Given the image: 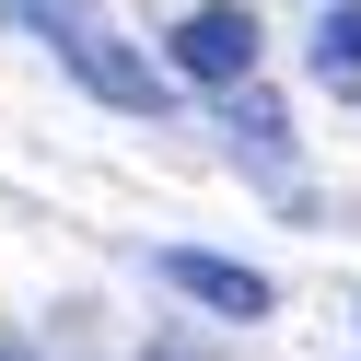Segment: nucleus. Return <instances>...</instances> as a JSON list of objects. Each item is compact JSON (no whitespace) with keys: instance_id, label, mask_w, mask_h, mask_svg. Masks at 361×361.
<instances>
[{"instance_id":"0eeeda50","label":"nucleus","mask_w":361,"mask_h":361,"mask_svg":"<svg viewBox=\"0 0 361 361\" xmlns=\"http://www.w3.org/2000/svg\"><path fill=\"white\" fill-rule=\"evenodd\" d=\"M0 361H35V350H24V338H0Z\"/></svg>"},{"instance_id":"6e6552de","label":"nucleus","mask_w":361,"mask_h":361,"mask_svg":"<svg viewBox=\"0 0 361 361\" xmlns=\"http://www.w3.org/2000/svg\"><path fill=\"white\" fill-rule=\"evenodd\" d=\"M350 314H361V303H350Z\"/></svg>"},{"instance_id":"f257e3e1","label":"nucleus","mask_w":361,"mask_h":361,"mask_svg":"<svg viewBox=\"0 0 361 361\" xmlns=\"http://www.w3.org/2000/svg\"><path fill=\"white\" fill-rule=\"evenodd\" d=\"M164 59L198 94H233V82H257V12H245V0H198L187 24L164 35Z\"/></svg>"},{"instance_id":"f03ea898","label":"nucleus","mask_w":361,"mask_h":361,"mask_svg":"<svg viewBox=\"0 0 361 361\" xmlns=\"http://www.w3.org/2000/svg\"><path fill=\"white\" fill-rule=\"evenodd\" d=\"M59 59H71V82H82V94H94V105H117V117H164V105H175V82L152 71V59L128 47L117 24H94V35H82V47H59Z\"/></svg>"},{"instance_id":"20e7f679","label":"nucleus","mask_w":361,"mask_h":361,"mask_svg":"<svg viewBox=\"0 0 361 361\" xmlns=\"http://www.w3.org/2000/svg\"><path fill=\"white\" fill-rule=\"evenodd\" d=\"M314 82H326V94H361V0H326V24H314Z\"/></svg>"},{"instance_id":"39448f33","label":"nucleus","mask_w":361,"mask_h":361,"mask_svg":"<svg viewBox=\"0 0 361 361\" xmlns=\"http://www.w3.org/2000/svg\"><path fill=\"white\" fill-rule=\"evenodd\" d=\"M0 24H12V35H47V47H82L105 12H94V0H0Z\"/></svg>"},{"instance_id":"423d86ee","label":"nucleus","mask_w":361,"mask_h":361,"mask_svg":"<svg viewBox=\"0 0 361 361\" xmlns=\"http://www.w3.org/2000/svg\"><path fill=\"white\" fill-rule=\"evenodd\" d=\"M221 128H233L245 152H280V140H291V128H280V105H268L257 82H233V94H221Z\"/></svg>"},{"instance_id":"7ed1b4c3","label":"nucleus","mask_w":361,"mask_h":361,"mask_svg":"<svg viewBox=\"0 0 361 361\" xmlns=\"http://www.w3.org/2000/svg\"><path fill=\"white\" fill-rule=\"evenodd\" d=\"M164 291H187V303H210V314H233V326H257V314H280V291H268V268H245V257H210V245H164Z\"/></svg>"}]
</instances>
